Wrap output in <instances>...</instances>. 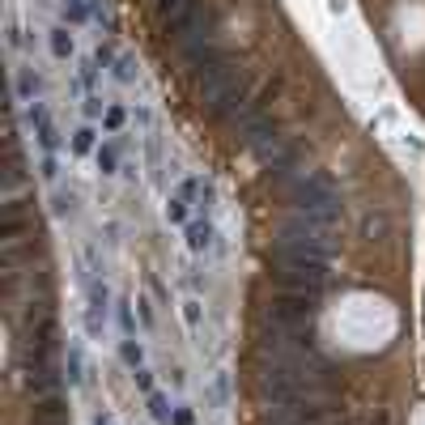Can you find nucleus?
Wrapping results in <instances>:
<instances>
[{
    "instance_id": "dca6fc26",
    "label": "nucleus",
    "mask_w": 425,
    "mask_h": 425,
    "mask_svg": "<svg viewBox=\"0 0 425 425\" xmlns=\"http://www.w3.org/2000/svg\"><path fill=\"white\" fill-rule=\"evenodd\" d=\"M98 166L102 175H115V149H98Z\"/></svg>"
},
{
    "instance_id": "4be33fe9",
    "label": "nucleus",
    "mask_w": 425,
    "mask_h": 425,
    "mask_svg": "<svg viewBox=\"0 0 425 425\" xmlns=\"http://www.w3.org/2000/svg\"><path fill=\"white\" fill-rule=\"evenodd\" d=\"M94 425H115V421H111V417H106V413H98V421H94Z\"/></svg>"
},
{
    "instance_id": "6e6552de",
    "label": "nucleus",
    "mask_w": 425,
    "mask_h": 425,
    "mask_svg": "<svg viewBox=\"0 0 425 425\" xmlns=\"http://www.w3.org/2000/svg\"><path fill=\"white\" fill-rule=\"evenodd\" d=\"M183 319H187L192 336H200V324H204V307H200V298H187V302H183Z\"/></svg>"
},
{
    "instance_id": "423d86ee",
    "label": "nucleus",
    "mask_w": 425,
    "mask_h": 425,
    "mask_svg": "<svg viewBox=\"0 0 425 425\" xmlns=\"http://www.w3.org/2000/svg\"><path fill=\"white\" fill-rule=\"evenodd\" d=\"M213 243V226L209 221H187V247L192 251H204Z\"/></svg>"
},
{
    "instance_id": "9d476101",
    "label": "nucleus",
    "mask_w": 425,
    "mask_h": 425,
    "mask_svg": "<svg viewBox=\"0 0 425 425\" xmlns=\"http://www.w3.org/2000/svg\"><path fill=\"white\" fill-rule=\"evenodd\" d=\"M72 204H77V200H72V192H55V196H51V213H55V217L72 213Z\"/></svg>"
},
{
    "instance_id": "39448f33",
    "label": "nucleus",
    "mask_w": 425,
    "mask_h": 425,
    "mask_svg": "<svg viewBox=\"0 0 425 425\" xmlns=\"http://www.w3.org/2000/svg\"><path fill=\"white\" fill-rule=\"evenodd\" d=\"M362 234H366L370 243L387 238V234H392V221H387V213H366V217H362Z\"/></svg>"
},
{
    "instance_id": "7ed1b4c3",
    "label": "nucleus",
    "mask_w": 425,
    "mask_h": 425,
    "mask_svg": "<svg viewBox=\"0 0 425 425\" xmlns=\"http://www.w3.org/2000/svg\"><path fill=\"white\" fill-rule=\"evenodd\" d=\"M315 315H319V298L298 294V289H281L264 307V324H272V328H311Z\"/></svg>"
},
{
    "instance_id": "2eb2a0df",
    "label": "nucleus",
    "mask_w": 425,
    "mask_h": 425,
    "mask_svg": "<svg viewBox=\"0 0 425 425\" xmlns=\"http://www.w3.org/2000/svg\"><path fill=\"white\" fill-rule=\"evenodd\" d=\"M72 145H77V153H89V149H94V132H89V128H81Z\"/></svg>"
},
{
    "instance_id": "f03ea898",
    "label": "nucleus",
    "mask_w": 425,
    "mask_h": 425,
    "mask_svg": "<svg viewBox=\"0 0 425 425\" xmlns=\"http://www.w3.org/2000/svg\"><path fill=\"white\" fill-rule=\"evenodd\" d=\"M285 192H289V204L302 209V213H315L324 226H341L345 217V204L336 196V187L319 175H289L285 179Z\"/></svg>"
},
{
    "instance_id": "f257e3e1",
    "label": "nucleus",
    "mask_w": 425,
    "mask_h": 425,
    "mask_svg": "<svg viewBox=\"0 0 425 425\" xmlns=\"http://www.w3.org/2000/svg\"><path fill=\"white\" fill-rule=\"evenodd\" d=\"M247 89H251L247 72L234 68L230 60H221V64L200 72V106L209 115H217V119H234L247 106Z\"/></svg>"
},
{
    "instance_id": "f8f14e48",
    "label": "nucleus",
    "mask_w": 425,
    "mask_h": 425,
    "mask_svg": "<svg viewBox=\"0 0 425 425\" xmlns=\"http://www.w3.org/2000/svg\"><path fill=\"white\" fill-rule=\"evenodd\" d=\"M166 221L187 226V204H183V200H170V204H166Z\"/></svg>"
},
{
    "instance_id": "9b49d317",
    "label": "nucleus",
    "mask_w": 425,
    "mask_h": 425,
    "mask_svg": "<svg viewBox=\"0 0 425 425\" xmlns=\"http://www.w3.org/2000/svg\"><path fill=\"white\" fill-rule=\"evenodd\" d=\"M21 230H26V221H21V217H4V221H0V238H4V243H13Z\"/></svg>"
},
{
    "instance_id": "a211bd4d",
    "label": "nucleus",
    "mask_w": 425,
    "mask_h": 425,
    "mask_svg": "<svg viewBox=\"0 0 425 425\" xmlns=\"http://www.w3.org/2000/svg\"><path fill=\"white\" fill-rule=\"evenodd\" d=\"M226 396H230V379H226V375H217V383H213V400H217V404H226Z\"/></svg>"
},
{
    "instance_id": "ddd939ff",
    "label": "nucleus",
    "mask_w": 425,
    "mask_h": 425,
    "mask_svg": "<svg viewBox=\"0 0 425 425\" xmlns=\"http://www.w3.org/2000/svg\"><path fill=\"white\" fill-rule=\"evenodd\" d=\"M119 353H123V362H128V366H140V362H145V353H140V345H136V341H123V349H119Z\"/></svg>"
},
{
    "instance_id": "412c9836",
    "label": "nucleus",
    "mask_w": 425,
    "mask_h": 425,
    "mask_svg": "<svg viewBox=\"0 0 425 425\" xmlns=\"http://www.w3.org/2000/svg\"><path fill=\"white\" fill-rule=\"evenodd\" d=\"M192 421H196V417H192L187 409H179V413H175V425H192Z\"/></svg>"
},
{
    "instance_id": "0eeeda50",
    "label": "nucleus",
    "mask_w": 425,
    "mask_h": 425,
    "mask_svg": "<svg viewBox=\"0 0 425 425\" xmlns=\"http://www.w3.org/2000/svg\"><path fill=\"white\" fill-rule=\"evenodd\" d=\"M30 115H34V123H38V140H43V149H55V140H60V136H55V128L47 123V115H43V106H34Z\"/></svg>"
},
{
    "instance_id": "1a4fd4ad",
    "label": "nucleus",
    "mask_w": 425,
    "mask_h": 425,
    "mask_svg": "<svg viewBox=\"0 0 425 425\" xmlns=\"http://www.w3.org/2000/svg\"><path fill=\"white\" fill-rule=\"evenodd\" d=\"M149 413H153V421H170V404H166V396L149 392Z\"/></svg>"
},
{
    "instance_id": "f3484780",
    "label": "nucleus",
    "mask_w": 425,
    "mask_h": 425,
    "mask_svg": "<svg viewBox=\"0 0 425 425\" xmlns=\"http://www.w3.org/2000/svg\"><path fill=\"white\" fill-rule=\"evenodd\" d=\"M68 383H81V353H68Z\"/></svg>"
},
{
    "instance_id": "6ab92c4d",
    "label": "nucleus",
    "mask_w": 425,
    "mask_h": 425,
    "mask_svg": "<svg viewBox=\"0 0 425 425\" xmlns=\"http://www.w3.org/2000/svg\"><path fill=\"white\" fill-rule=\"evenodd\" d=\"M136 387H140V392H153V375H149L145 366H136Z\"/></svg>"
},
{
    "instance_id": "20e7f679",
    "label": "nucleus",
    "mask_w": 425,
    "mask_h": 425,
    "mask_svg": "<svg viewBox=\"0 0 425 425\" xmlns=\"http://www.w3.org/2000/svg\"><path fill=\"white\" fill-rule=\"evenodd\" d=\"M26 379H30L34 392H51V387L60 383V370H55L51 353H30V358H26Z\"/></svg>"
},
{
    "instance_id": "4468645a",
    "label": "nucleus",
    "mask_w": 425,
    "mask_h": 425,
    "mask_svg": "<svg viewBox=\"0 0 425 425\" xmlns=\"http://www.w3.org/2000/svg\"><path fill=\"white\" fill-rule=\"evenodd\" d=\"M51 51H55V55H68V51H72V38H68L64 30H55V34H51Z\"/></svg>"
},
{
    "instance_id": "aec40b11",
    "label": "nucleus",
    "mask_w": 425,
    "mask_h": 425,
    "mask_svg": "<svg viewBox=\"0 0 425 425\" xmlns=\"http://www.w3.org/2000/svg\"><path fill=\"white\" fill-rule=\"evenodd\" d=\"M123 123V111H106V128H119Z\"/></svg>"
}]
</instances>
